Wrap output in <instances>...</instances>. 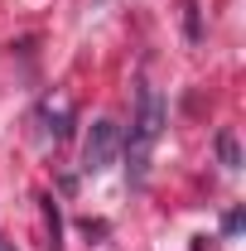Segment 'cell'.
<instances>
[{
	"mask_svg": "<svg viewBox=\"0 0 246 251\" xmlns=\"http://www.w3.org/2000/svg\"><path fill=\"white\" fill-rule=\"evenodd\" d=\"M164 121H169L164 97H159V87L145 82L140 97H135V121H130V140H125L130 184H145V169H150V155H154V145H159V135H164Z\"/></svg>",
	"mask_w": 246,
	"mask_h": 251,
	"instance_id": "obj_1",
	"label": "cell"
},
{
	"mask_svg": "<svg viewBox=\"0 0 246 251\" xmlns=\"http://www.w3.org/2000/svg\"><path fill=\"white\" fill-rule=\"evenodd\" d=\"M116 150H121V130H116V121H92L87 145H82V169H87V174H101V169L116 159Z\"/></svg>",
	"mask_w": 246,
	"mask_h": 251,
	"instance_id": "obj_2",
	"label": "cell"
},
{
	"mask_svg": "<svg viewBox=\"0 0 246 251\" xmlns=\"http://www.w3.org/2000/svg\"><path fill=\"white\" fill-rule=\"evenodd\" d=\"M217 155H222V164H232V169H237V140H232V130H222V135H217Z\"/></svg>",
	"mask_w": 246,
	"mask_h": 251,
	"instance_id": "obj_3",
	"label": "cell"
},
{
	"mask_svg": "<svg viewBox=\"0 0 246 251\" xmlns=\"http://www.w3.org/2000/svg\"><path fill=\"white\" fill-rule=\"evenodd\" d=\"M0 251H15V247H10V242H5V237H0Z\"/></svg>",
	"mask_w": 246,
	"mask_h": 251,
	"instance_id": "obj_4",
	"label": "cell"
}]
</instances>
